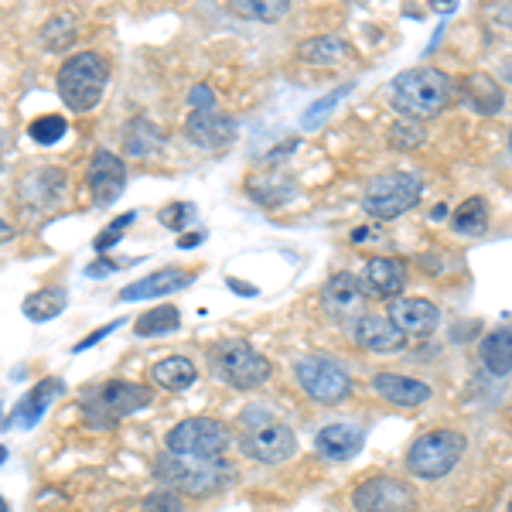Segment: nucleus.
<instances>
[{
	"instance_id": "obj_1",
	"label": "nucleus",
	"mask_w": 512,
	"mask_h": 512,
	"mask_svg": "<svg viewBox=\"0 0 512 512\" xmlns=\"http://www.w3.org/2000/svg\"><path fill=\"white\" fill-rule=\"evenodd\" d=\"M154 478H158L164 489L178 495H198V499H205V495L229 489L236 472L222 458H181V454L164 451L154 461Z\"/></svg>"
},
{
	"instance_id": "obj_2",
	"label": "nucleus",
	"mask_w": 512,
	"mask_h": 512,
	"mask_svg": "<svg viewBox=\"0 0 512 512\" xmlns=\"http://www.w3.org/2000/svg\"><path fill=\"white\" fill-rule=\"evenodd\" d=\"M239 448L260 465H284L297 454L294 427L284 424L270 407H246L239 414Z\"/></svg>"
},
{
	"instance_id": "obj_3",
	"label": "nucleus",
	"mask_w": 512,
	"mask_h": 512,
	"mask_svg": "<svg viewBox=\"0 0 512 512\" xmlns=\"http://www.w3.org/2000/svg\"><path fill=\"white\" fill-rule=\"evenodd\" d=\"M151 400H154V393L147 390V386L127 383V379H106V383H96L93 390H86L79 396V410L89 427L106 431V427L120 424L123 417L151 407Z\"/></svg>"
},
{
	"instance_id": "obj_4",
	"label": "nucleus",
	"mask_w": 512,
	"mask_h": 512,
	"mask_svg": "<svg viewBox=\"0 0 512 512\" xmlns=\"http://www.w3.org/2000/svg\"><path fill=\"white\" fill-rule=\"evenodd\" d=\"M454 82L441 69H407L393 82V103L407 120H431L451 103Z\"/></svg>"
},
{
	"instance_id": "obj_5",
	"label": "nucleus",
	"mask_w": 512,
	"mask_h": 512,
	"mask_svg": "<svg viewBox=\"0 0 512 512\" xmlns=\"http://www.w3.org/2000/svg\"><path fill=\"white\" fill-rule=\"evenodd\" d=\"M106 79H110V65L99 52H76L62 62L55 86H59L62 103L72 113H89L99 106V99L106 93Z\"/></svg>"
},
{
	"instance_id": "obj_6",
	"label": "nucleus",
	"mask_w": 512,
	"mask_h": 512,
	"mask_svg": "<svg viewBox=\"0 0 512 512\" xmlns=\"http://www.w3.org/2000/svg\"><path fill=\"white\" fill-rule=\"evenodd\" d=\"M209 366H212V373L226 386H233V390H256V386H263L270 379V373H274V366H270L250 342H243V338H226V342H219L216 349L209 352Z\"/></svg>"
},
{
	"instance_id": "obj_7",
	"label": "nucleus",
	"mask_w": 512,
	"mask_h": 512,
	"mask_svg": "<svg viewBox=\"0 0 512 512\" xmlns=\"http://www.w3.org/2000/svg\"><path fill=\"white\" fill-rule=\"evenodd\" d=\"M229 444H233V431L212 417H188L164 437L168 454H181V458H222Z\"/></svg>"
},
{
	"instance_id": "obj_8",
	"label": "nucleus",
	"mask_w": 512,
	"mask_h": 512,
	"mask_svg": "<svg viewBox=\"0 0 512 512\" xmlns=\"http://www.w3.org/2000/svg\"><path fill=\"white\" fill-rule=\"evenodd\" d=\"M465 454V437L458 431H431L417 437L407 451V472L417 478H444Z\"/></svg>"
},
{
	"instance_id": "obj_9",
	"label": "nucleus",
	"mask_w": 512,
	"mask_h": 512,
	"mask_svg": "<svg viewBox=\"0 0 512 512\" xmlns=\"http://www.w3.org/2000/svg\"><path fill=\"white\" fill-rule=\"evenodd\" d=\"M420 185L417 175L410 171H390V175H379L366 185V198H362V209L376 219H396L403 212H410L420 202Z\"/></svg>"
},
{
	"instance_id": "obj_10",
	"label": "nucleus",
	"mask_w": 512,
	"mask_h": 512,
	"mask_svg": "<svg viewBox=\"0 0 512 512\" xmlns=\"http://www.w3.org/2000/svg\"><path fill=\"white\" fill-rule=\"evenodd\" d=\"M294 376L301 390L318 403H342L352 393V376L328 355H304L297 359Z\"/></svg>"
},
{
	"instance_id": "obj_11",
	"label": "nucleus",
	"mask_w": 512,
	"mask_h": 512,
	"mask_svg": "<svg viewBox=\"0 0 512 512\" xmlns=\"http://www.w3.org/2000/svg\"><path fill=\"white\" fill-rule=\"evenodd\" d=\"M355 512H417V492L390 475L366 478L352 492Z\"/></svg>"
},
{
	"instance_id": "obj_12",
	"label": "nucleus",
	"mask_w": 512,
	"mask_h": 512,
	"mask_svg": "<svg viewBox=\"0 0 512 512\" xmlns=\"http://www.w3.org/2000/svg\"><path fill=\"white\" fill-rule=\"evenodd\" d=\"M86 185H89V192H93V202L99 209H110L123 195V188H127V164L113 151H96L86 171Z\"/></svg>"
},
{
	"instance_id": "obj_13",
	"label": "nucleus",
	"mask_w": 512,
	"mask_h": 512,
	"mask_svg": "<svg viewBox=\"0 0 512 512\" xmlns=\"http://www.w3.org/2000/svg\"><path fill=\"white\" fill-rule=\"evenodd\" d=\"M185 134L202 151H222L236 140V120L219 110H192L185 120Z\"/></svg>"
},
{
	"instance_id": "obj_14",
	"label": "nucleus",
	"mask_w": 512,
	"mask_h": 512,
	"mask_svg": "<svg viewBox=\"0 0 512 512\" xmlns=\"http://www.w3.org/2000/svg\"><path fill=\"white\" fill-rule=\"evenodd\" d=\"M65 195V171L62 168H35L21 178L18 202L28 209H55Z\"/></svg>"
},
{
	"instance_id": "obj_15",
	"label": "nucleus",
	"mask_w": 512,
	"mask_h": 512,
	"mask_svg": "<svg viewBox=\"0 0 512 512\" xmlns=\"http://www.w3.org/2000/svg\"><path fill=\"white\" fill-rule=\"evenodd\" d=\"M349 335H352V342L366 352H400L403 345H407V335L396 332L390 318H376V315L355 318Z\"/></svg>"
},
{
	"instance_id": "obj_16",
	"label": "nucleus",
	"mask_w": 512,
	"mask_h": 512,
	"mask_svg": "<svg viewBox=\"0 0 512 512\" xmlns=\"http://www.w3.org/2000/svg\"><path fill=\"white\" fill-rule=\"evenodd\" d=\"M390 321L403 335H431L441 321V311L427 297H400L396 304H390Z\"/></svg>"
},
{
	"instance_id": "obj_17",
	"label": "nucleus",
	"mask_w": 512,
	"mask_h": 512,
	"mask_svg": "<svg viewBox=\"0 0 512 512\" xmlns=\"http://www.w3.org/2000/svg\"><path fill=\"white\" fill-rule=\"evenodd\" d=\"M192 280H195V274L168 267V270H158V274L140 277L134 284H127L117 294V301L127 304V301H147V297H168V294H178V291H185V287H192Z\"/></svg>"
},
{
	"instance_id": "obj_18",
	"label": "nucleus",
	"mask_w": 512,
	"mask_h": 512,
	"mask_svg": "<svg viewBox=\"0 0 512 512\" xmlns=\"http://www.w3.org/2000/svg\"><path fill=\"white\" fill-rule=\"evenodd\" d=\"M373 390L383 396L393 407H420V403L431 400V386L424 379L400 376V373H379L373 376Z\"/></svg>"
},
{
	"instance_id": "obj_19",
	"label": "nucleus",
	"mask_w": 512,
	"mask_h": 512,
	"mask_svg": "<svg viewBox=\"0 0 512 512\" xmlns=\"http://www.w3.org/2000/svg\"><path fill=\"white\" fill-rule=\"evenodd\" d=\"M362 444H366V434L352 424H328L315 437L318 454L328 461H349L362 451Z\"/></svg>"
},
{
	"instance_id": "obj_20",
	"label": "nucleus",
	"mask_w": 512,
	"mask_h": 512,
	"mask_svg": "<svg viewBox=\"0 0 512 512\" xmlns=\"http://www.w3.org/2000/svg\"><path fill=\"white\" fill-rule=\"evenodd\" d=\"M362 284L376 297H396L407 287V270H403V263L393 260V256H376V260H369L366 267H362Z\"/></svg>"
},
{
	"instance_id": "obj_21",
	"label": "nucleus",
	"mask_w": 512,
	"mask_h": 512,
	"mask_svg": "<svg viewBox=\"0 0 512 512\" xmlns=\"http://www.w3.org/2000/svg\"><path fill=\"white\" fill-rule=\"evenodd\" d=\"M65 390L62 379H41L28 390V396H21L18 400V417H14V427H21V431H28V427H35L41 417H45L48 403L55 400Z\"/></svg>"
},
{
	"instance_id": "obj_22",
	"label": "nucleus",
	"mask_w": 512,
	"mask_h": 512,
	"mask_svg": "<svg viewBox=\"0 0 512 512\" xmlns=\"http://www.w3.org/2000/svg\"><path fill=\"white\" fill-rule=\"evenodd\" d=\"M69 308V291L62 284H52V287H41V291L28 294L21 304L24 318L35 321V325H45V321H55L62 311Z\"/></svg>"
},
{
	"instance_id": "obj_23",
	"label": "nucleus",
	"mask_w": 512,
	"mask_h": 512,
	"mask_svg": "<svg viewBox=\"0 0 512 512\" xmlns=\"http://www.w3.org/2000/svg\"><path fill=\"white\" fill-rule=\"evenodd\" d=\"M151 379L168 393H181V390H192L195 379H198V369L192 359L185 355H168V359L154 362L151 366Z\"/></svg>"
},
{
	"instance_id": "obj_24",
	"label": "nucleus",
	"mask_w": 512,
	"mask_h": 512,
	"mask_svg": "<svg viewBox=\"0 0 512 512\" xmlns=\"http://www.w3.org/2000/svg\"><path fill=\"white\" fill-rule=\"evenodd\" d=\"M297 55H301V62H308V65H321V69H332V65H342L345 59H349L352 48H349V41L338 38V35H318V38L301 41Z\"/></svg>"
},
{
	"instance_id": "obj_25",
	"label": "nucleus",
	"mask_w": 512,
	"mask_h": 512,
	"mask_svg": "<svg viewBox=\"0 0 512 512\" xmlns=\"http://www.w3.org/2000/svg\"><path fill=\"white\" fill-rule=\"evenodd\" d=\"M461 96H465V103L472 106L475 113H485V117H492V113H499L502 106H506L502 89L495 86L489 76H482V72L465 76V82H461Z\"/></svg>"
},
{
	"instance_id": "obj_26",
	"label": "nucleus",
	"mask_w": 512,
	"mask_h": 512,
	"mask_svg": "<svg viewBox=\"0 0 512 512\" xmlns=\"http://www.w3.org/2000/svg\"><path fill=\"white\" fill-rule=\"evenodd\" d=\"M478 359L492 376L512 373V328H499V332L485 335V342L478 345Z\"/></svg>"
},
{
	"instance_id": "obj_27",
	"label": "nucleus",
	"mask_w": 512,
	"mask_h": 512,
	"mask_svg": "<svg viewBox=\"0 0 512 512\" xmlns=\"http://www.w3.org/2000/svg\"><path fill=\"white\" fill-rule=\"evenodd\" d=\"M321 297H325V304H328V311H332V315H349V311L359 308L362 287H359V280H355L352 274H335V277H328Z\"/></svg>"
},
{
	"instance_id": "obj_28",
	"label": "nucleus",
	"mask_w": 512,
	"mask_h": 512,
	"mask_svg": "<svg viewBox=\"0 0 512 512\" xmlns=\"http://www.w3.org/2000/svg\"><path fill=\"white\" fill-rule=\"evenodd\" d=\"M178 325H181V315H178L175 304H158V308H147L144 315L134 321V335L161 338V335L178 332Z\"/></svg>"
},
{
	"instance_id": "obj_29",
	"label": "nucleus",
	"mask_w": 512,
	"mask_h": 512,
	"mask_svg": "<svg viewBox=\"0 0 512 512\" xmlns=\"http://www.w3.org/2000/svg\"><path fill=\"white\" fill-rule=\"evenodd\" d=\"M485 222H489V205H485V198H482V195L465 198V202H461L458 209H454V216H451L454 233H465V236L482 233Z\"/></svg>"
},
{
	"instance_id": "obj_30",
	"label": "nucleus",
	"mask_w": 512,
	"mask_h": 512,
	"mask_svg": "<svg viewBox=\"0 0 512 512\" xmlns=\"http://www.w3.org/2000/svg\"><path fill=\"white\" fill-rule=\"evenodd\" d=\"M229 11L239 14V18H250V21H280L287 11H291V4L287 0H233L229 4Z\"/></svg>"
},
{
	"instance_id": "obj_31",
	"label": "nucleus",
	"mask_w": 512,
	"mask_h": 512,
	"mask_svg": "<svg viewBox=\"0 0 512 512\" xmlns=\"http://www.w3.org/2000/svg\"><path fill=\"white\" fill-rule=\"evenodd\" d=\"M76 18L72 14H55L52 21L45 24V31H41V41H45L52 52H65V48L76 41Z\"/></svg>"
},
{
	"instance_id": "obj_32",
	"label": "nucleus",
	"mask_w": 512,
	"mask_h": 512,
	"mask_svg": "<svg viewBox=\"0 0 512 512\" xmlns=\"http://www.w3.org/2000/svg\"><path fill=\"white\" fill-rule=\"evenodd\" d=\"M65 134H69V123H65V117H59V113H45V117L31 120V127H28V137L41 147L59 144Z\"/></svg>"
},
{
	"instance_id": "obj_33",
	"label": "nucleus",
	"mask_w": 512,
	"mask_h": 512,
	"mask_svg": "<svg viewBox=\"0 0 512 512\" xmlns=\"http://www.w3.org/2000/svg\"><path fill=\"white\" fill-rule=\"evenodd\" d=\"M250 195L260 205H277V202H284V198L294 195V185L287 178H253Z\"/></svg>"
},
{
	"instance_id": "obj_34",
	"label": "nucleus",
	"mask_w": 512,
	"mask_h": 512,
	"mask_svg": "<svg viewBox=\"0 0 512 512\" xmlns=\"http://www.w3.org/2000/svg\"><path fill=\"white\" fill-rule=\"evenodd\" d=\"M352 93V86H338V89H332V93H325L318 99V103H311L308 110H304V117H301V127L304 130H315V127H321V120L328 117V113L335 110L338 103H342L345 96Z\"/></svg>"
},
{
	"instance_id": "obj_35",
	"label": "nucleus",
	"mask_w": 512,
	"mask_h": 512,
	"mask_svg": "<svg viewBox=\"0 0 512 512\" xmlns=\"http://www.w3.org/2000/svg\"><path fill=\"white\" fill-rule=\"evenodd\" d=\"M123 144H127L130 154H151L154 147H161V130L147 120H137L134 127L127 130V140H123Z\"/></svg>"
},
{
	"instance_id": "obj_36",
	"label": "nucleus",
	"mask_w": 512,
	"mask_h": 512,
	"mask_svg": "<svg viewBox=\"0 0 512 512\" xmlns=\"http://www.w3.org/2000/svg\"><path fill=\"white\" fill-rule=\"evenodd\" d=\"M420 144H424V127L417 120L400 117L390 127V147H396V151H414Z\"/></svg>"
},
{
	"instance_id": "obj_37",
	"label": "nucleus",
	"mask_w": 512,
	"mask_h": 512,
	"mask_svg": "<svg viewBox=\"0 0 512 512\" xmlns=\"http://www.w3.org/2000/svg\"><path fill=\"white\" fill-rule=\"evenodd\" d=\"M134 222H137V212H123V216H117V219L110 222V226H106V233H99V236H96L93 250H96L99 256H106V253L113 250V246L120 243V236L127 233V229L134 226Z\"/></svg>"
},
{
	"instance_id": "obj_38",
	"label": "nucleus",
	"mask_w": 512,
	"mask_h": 512,
	"mask_svg": "<svg viewBox=\"0 0 512 512\" xmlns=\"http://www.w3.org/2000/svg\"><path fill=\"white\" fill-rule=\"evenodd\" d=\"M192 219H195V205H188V202H171L158 212V222L168 229H188Z\"/></svg>"
},
{
	"instance_id": "obj_39",
	"label": "nucleus",
	"mask_w": 512,
	"mask_h": 512,
	"mask_svg": "<svg viewBox=\"0 0 512 512\" xmlns=\"http://www.w3.org/2000/svg\"><path fill=\"white\" fill-rule=\"evenodd\" d=\"M140 509H144V512H188L185 499H181L178 492H171V489L151 492L144 502H140Z\"/></svg>"
},
{
	"instance_id": "obj_40",
	"label": "nucleus",
	"mask_w": 512,
	"mask_h": 512,
	"mask_svg": "<svg viewBox=\"0 0 512 512\" xmlns=\"http://www.w3.org/2000/svg\"><path fill=\"white\" fill-rule=\"evenodd\" d=\"M123 325V321L117 318V321H110V325H103V328H96L93 335H86L82 338V342H76V352H86V349H93L96 342H103V338H110L113 332H117V328Z\"/></svg>"
},
{
	"instance_id": "obj_41",
	"label": "nucleus",
	"mask_w": 512,
	"mask_h": 512,
	"mask_svg": "<svg viewBox=\"0 0 512 512\" xmlns=\"http://www.w3.org/2000/svg\"><path fill=\"white\" fill-rule=\"evenodd\" d=\"M188 103H192L195 110H216V96H212L209 86H195L192 93H188Z\"/></svg>"
},
{
	"instance_id": "obj_42",
	"label": "nucleus",
	"mask_w": 512,
	"mask_h": 512,
	"mask_svg": "<svg viewBox=\"0 0 512 512\" xmlns=\"http://www.w3.org/2000/svg\"><path fill=\"white\" fill-rule=\"evenodd\" d=\"M117 267H120V263H113V260H103V256H99L96 263H89V267H86V277L99 280V277H103V274H113V270H117Z\"/></svg>"
},
{
	"instance_id": "obj_43",
	"label": "nucleus",
	"mask_w": 512,
	"mask_h": 512,
	"mask_svg": "<svg viewBox=\"0 0 512 512\" xmlns=\"http://www.w3.org/2000/svg\"><path fill=\"white\" fill-rule=\"evenodd\" d=\"M14 236H18V229H14L11 222H4V219H0V243H11Z\"/></svg>"
},
{
	"instance_id": "obj_44",
	"label": "nucleus",
	"mask_w": 512,
	"mask_h": 512,
	"mask_svg": "<svg viewBox=\"0 0 512 512\" xmlns=\"http://www.w3.org/2000/svg\"><path fill=\"white\" fill-rule=\"evenodd\" d=\"M202 233H188V236H181L178 239V246H181V250H188V246H198V243H202Z\"/></svg>"
},
{
	"instance_id": "obj_45",
	"label": "nucleus",
	"mask_w": 512,
	"mask_h": 512,
	"mask_svg": "<svg viewBox=\"0 0 512 512\" xmlns=\"http://www.w3.org/2000/svg\"><path fill=\"white\" fill-rule=\"evenodd\" d=\"M4 461H7V448L0 444V465H4Z\"/></svg>"
},
{
	"instance_id": "obj_46",
	"label": "nucleus",
	"mask_w": 512,
	"mask_h": 512,
	"mask_svg": "<svg viewBox=\"0 0 512 512\" xmlns=\"http://www.w3.org/2000/svg\"><path fill=\"white\" fill-rule=\"evenodd\" d=\"M0 512H11V509H7V502H4V495H0Z\"/></svg>"
},
{
	"instance_id": "obj_47",
	"label": "nucleus",
	"mask_w": 512,
	"mask_h": 512,
	"mask_svg": "<svg viewBox=\"0 0 512 512\" xmlns=\"http://www.w3.org/2000/svg\"><path fill=\"white\" fill-rule=\"evenodd\" d=\"M509 151H512V134H509Z\"/></svg>"
},
{
	"instance_id": "obj_48",
	"label": "nucleus",
	"mask_w": 512,
	"mask_h": 512,
	"mask_svg": "<svg viewBox=\"0 0 512 512\" xmlns=\"http://www.w3.org/2000/svg\"><path fill=\"white\" fill-rule=\"evenodd\" d=\"M509 512H512V502H509Z\"/></svg>"
}]
</instances>
